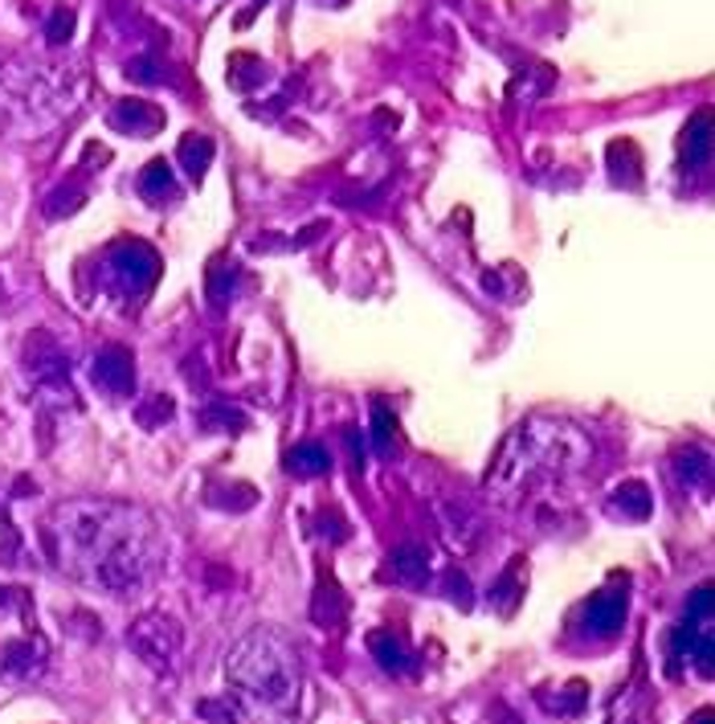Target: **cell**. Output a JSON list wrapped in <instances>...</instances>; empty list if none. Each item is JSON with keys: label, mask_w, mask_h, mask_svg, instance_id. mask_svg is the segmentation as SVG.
<instances>
[{"label": "cell", "mask_w": 715, "mask_h": 724, "mask_svg": "<svg viewBox=\"0 0 715 724\" xmlns=\"http://www.w3.org/2000/svg\"><path fill=\"white\" fill-rule=\"evenodd\" d=\"M343 614H348V602H343L340 594V585L331 578H319V590H315V606H311V618L319 626H340L343 623Z\"/></svg>", "instance_id": "obj_11"}, {"label": "cell", "mask_w": 715, "mask_h": 724, "mask_svg": "<svg viewBox=\"0 0 715 724\" xmlns=\"http://www.w3.org/2000/svg\"><path fill=\"white\" fill-rule=\"evenodd\" d=\"M397 724H442L433 712H414V716H405V721H397Z\"/></svg>", "instance_id": "obj_28"}, {"label": "cell", "mask_w": 715, "mask_h": 724, "mask_svg": "<svg viewBox=\"0 0 715 724\" xmlns=\"http://www.w3.org/2000/svg\"><path fill=\"white\" fill-rule=\"evenodd\" d=\"M114 123H128V128L135 131H156L160 128V111H152V107H143V102H128L119 116H114Z\"/></svg>", "instance_id": "obj_20"}, {"label": "cell", "mask_w": 715, "mask_h": 724, "mask_svg": "<svg viewBox=\"0 0 715 724\" xmlns=\"http://www.w3.org/2000/svg\"><path fill=\"white\" fill-rule=\"evenodd\" d=\"M626 614H629V594L622 590H601L593 594L581 606V626H585V635L593 638H614L622 626H626Z\"/></svg>", "instance_id": "obj_6"}, {"label": "cell", "mask_w": 715, "mask_h": 724, "mask_svg": "<svg viewBox=\"0 0 715 724\" xmlns=\"http://www.w3.org/2000/svg\"><path fill=\"white\" fill-rule=\"evenodd\" d=\"M674 471H679V479H683L686 487H707V479H712V459H707V450H683Z\"/></svg>", "instance_id": "obj_15"}, {"label": "cell", "mask_w": 715, "mask_h": 724, "mask_svg": "<svg viewBox=\"0 0 715 724\" xmlns=\"http://www.w3.org/2000/svg\"><path fill=\"white\" fill-rule=\"evenodd\" d=\"M609 507H614L617 516H626V520H646L650 507H654V500H650V487H646V483L629 479V483H622V487L614 492V504Z\"/></svg>", "instance_id": "obj_12"}, {"label": "cell", "mask_w": 715, "mask_h": 724, "mask_svg": "<svg viewBox=\"0 0 715 724\" xmlns=\"http://www.w3.org/2000/svg\"><path fill=\"white\" fill-rule=\"evenodd\" d=\"M691 659H695V671H700V676H712V671H715V643H712V630H703V635H700V643H695Z\"/></svg>", "instance_id": "obj_25"}, {"label": "cell", "mask_w": 715, "mask_h": 724, "mask_svg": "<svg viewBox=\"0 0 715 724\" xmlns=\"http://www.w3.org/2000/svg\"><path fill=\"white\" fill-rule=\"evenodd\" d=\"M45 545L57 566L107 594H131L156 578L164 536L156 520L131 504L78 500L57 504L45 520Z\"/></svg>", "instance_id": "obj_1"}, {"label": "cell", "mask_w": 715, "mask_h": 724, "mask_svg": "<svg viewBox=\"0 0 715 724\" xmlns=\"http://www.w3.org/2000/svg\"><path fill=\"white\" fill-rule=\"evenodd\" d=\"M90 377H95V385H99L102 393L128 397V393L135 390V361H131L128 348L107 344L99 356L90 361Z\"/></svg>", "instance_id": "obj_7"}, {"label": "cell", "mask_w": 715, "mask_h": 724, "mask_svg": "<svg viewBox=\"0 0 715 724\" xmlns=\"http://www.w3.org/2000/svg\"><path fill=\"white\" fill-rule=\"evenodd\" d=\"M385 581H397V585H421L429 578V549L426 545H397V549L385 557V569H381Z\"/></svg>", "instance_id": "obj_8"}, {"label": "cell", "mask_w": 715, "mask_h": 724, "mask_svg": "<svg viewBox=\"0 0 715 724\" xmlns=\"http://www.w3.org/2000/svg\"><path fill=\"white\" fill-rule=\"evenodd\" d=\"M372 447H376V454H385V459L397 450V418L385 406H372Z\"/></svg>", "instance_id": "obj_16"}, {"label": "cell", "mask_w": 715, "mask_h": 724, "mask_svg": "<svg viewBox=\"0 0 715 724\" xmlns=\"http://www.w3.org/2000/svg\"><path fill=\"white\" fill-rule=\"evenodd\" d=\"M446 594H450V602H454V606L471 610V581L462 578L458 569H450V573H446Z\"/></svg>", "instance_id": "obj_26"}, {"label": "cell", "mask_w": 715, "mask_h": 724, "mask_svg": "<svg viewBox=\"0 0 715 724\" xmlns=\"http://www.w3.org/2000/svg\"><path fill=\"white\" fill-rule=\"evenodd\" d=\"M197 426H200V430H209V435H213V430H233V426L242 430L245 414H242V409L226 406V402H209V406L197 414Z\"/></svg>", "instance_id": "obj_14"}, {"label": "cell", "mask_w": 715, "mask_h": 724, "mask_svg": "<svg viewBox=\"0 0 715 724\" xmlns=\"http://www.w3.org/2000/svg\"><path fill=\"white\" fill-rule=\"evenodd\" d=\"M128 643H131V651L140 655L143 663L156 667V671H164V667H172V659L180 655L185 635H180L176 618H168V614H143V618L131 623Z\"/></svg>", "instance_id": "obj_5"}, {"label": "cell", "mask_w": 715, "mask_h": 724, "mask_svg": "<svg viewBox=\"0 0 715 724\" xmlns=\"http://www.w3.org/2000/svg\"><path fill=\"white\" fill-rule=\"evenodd\" d=\"M548 709H557V712H569V716H576V712L585 709V683L581 680H572L564 692H560V700H548Z\"/></svg>", "instance_id": "obj_24"}, {"label": "cell", "mask_w": 715, "mask_h": 724, "mask_svg": "<svg viewBox=\"0 0 715 724\" xmlns=\"http://www.w3.org/2000/svg\"><path fill=\"white\" fill-rule=\"evenodd\" d=\"M683 156H691V164H703L707 160V119H695V128H686L683 135Z\"/></svg>", "instance_id": "obj_22"}, {"label": "cell", "mask_w": 715, "mask_h": 724, "mask_svg": "<svg viewBox=\"0 0 715 724\" xmlns=\"http://www.w3.org/2000/svg\"><path fill=\"white\" fill-rule=\"evenodd\" d=\"M16 594H21V590H0V610H9V606H13Z\"/></svg>", "instance_id": "obj_30"}, {"label": "cell", "mask_w": 715, "mask_h": 724, "mask_svg": "<svg viewBox=\"0 0 715 724\" xmlns=\"http://www.w3.org/2000/svg\"><path fill=\"white\" fill-rule=\"evenodd\" d=\"M107 278L119 295L128 299H140L152 290V283L160 278V254L147 242H119V246L107 254Z\"/></svg>", "instance_id": "obj_4"}, {"label": "cell", "mask_w": 715, "mask_h": 724, "mask_svg": "<svg viewBox=\"0 0 715 724\" xmlns=\"http://www.w3.org/2000/svg\"><path fill=\"white\" fill-rule=\"evenodd\" d=\"M42 663H45L42 638H25V643L4 647V671L9 676H33V671H42Z\"/></svg>", "instance_id": "obj_13"}, {"label": "cell", "mask_w": 715, "mask_h": 724, "mask_svg": "<svg viewBox=\"0 0 715 724\" xmlns=\"http://www.w3.org/2000/svg\"><path fill=\"white\" fill-rule=\"evenodd\" d=\"M348 447H352V459H356V467H364V450H360V430H348Z\"/></svg>", "instance_id": "obj_27"}, {"label": "cell", "mask_w": 715, "mask_h": 724, "mask_svg": "<svg viewBox=\"0 0 715 724\" xmlns=\"http://www.w3.org/2000/svg\"><path fill=\"white\" fill-rule=\"evenodd\" d=\"M588 454H593V442H588L576 426L569 421H552V418H531L524 426H515L512 435L503 438L495 463L486 471V492L495 487H507L515 479H524L528 471H564V467H585Z\"/></svg>", "instance_id": "obj_2"}, {"label": "cell", "mask_w": 715, "mask_h": 724, "mask_svg": "<svg viewBox=\"0 0 715 724\" xmlns=\"http://www.w3.org/2000/svg\"><path fill=\"white\" fill-rule=\"evenodd\" d=\"M609 724H634V721H609Z\"/></svg>", "instance_id": "obj_31"}, {"label": "cell", "mask_w": 715, "mask_h": 724, "mask_svg": "<svg viewBox=\"0 0 715 724\" xmlns=\"http://www.w3.org/2000/svg\"><path fill=\"white\" fill-rule=\"evenodd\" d=\"M369 651H372V659L381 663V671H388V676H414L417 671V659H414V651H409V643L397 638L393 630H372Z\"/></svg>", "instance_id": "obj_9"}, {"label": "cell", "mask_w": 715, "mask_h": 724, "mask_svg": "<svg viewBox=\"0 0 715 724\" xmlns=\"http://www.w3.org/2000/svg\"><path fill=\"white\" fill-rule=\"evenodd\" d=\"M286 471L295 479H319L331 471V454L319 442H299L286 450Z\"/></svg>", "instance_id": "obj_10"}, {"label": "cell", "mask_w": 715, "mask_h": 724, "mask_svg": "<svg viewBox=\"0 0 715 724\" xmlns=\"http://www.w3.org/2000/svg\"><path fill=\"white\" fill-rule=\"evenodd\" d=\"M140 189H143V197H152L156 205L168 201V197H172V173H168V164H164V160L147 164V173H143Z\"/></svg>", "instance_id": "obj_17"}, {"label": "cell", "mask_w": 715, "mask_h": 724, "mask_svg": "<svg viewBox=\"0 0 715 724\" xmlns=\"http://www.w3.org/2000/svg\"><path fill=\"white\" fill-rule=\"evenodd\" d=\"M686 724H715V712H712V709H703V712H695V716H691Z\"/></svg>", "instance_id": "obj_29"}, {"label": "cell", "mask_w": 715, "mask_h": 724, "mask_svg": "<svg viewBox=\"0 0 715 724\" xmlns=\"http://www.w3.org/2000/svg\"><path fill=\"white\" fill-rule=\"evenodd\" d=\"M209 156H213V144H209V140H200V135H188L185 144H180V160L188 164V173H193V176L205 173Z\"/></svg>", "instance_id": "obj_19"}, {"label": "cell", "mask_w": 715, "mask_h": 724, "mask_svg": "<svg viewBox=\"0 0 715 724\" xmlns=\"http://www.w3.org/2000/svg\"><path fill=\"white\" fill-rule=\"evenodd\" d=\"M712 606H715V590L712 585H700V590L691 594V602H686V623L707 626L712 623Z\"/></svg>", "instance_id": "obj_21"}, {"label": "cell", "mask_w": 715, "mask_h": 724, "mask_svg": "<svg viewBox=\"0 0 715 724\" xmlns=\"http://www.w3.org/2000/svg\"><path fill=\"white\" fill-rule=\"evenodd\" d=\"M172 414H176V409H172V402H168V397H152V402H147V406H140V409H135V421H140V426H147V430H152V426H160V421H168Z\"/></svg>", "instance_id": "obj_23"}, {"label": "cell", "mask_w": 715, "mask_h": 724, "mask_svg": "<svg viewBox=\"0 0 715 724\" xmlns=\"http://www.w3.org/2000/svg\"><path fill=\"white\" fill-rule=\"evenodd\" d=\"M197 712L209 724H242V709L233 704V695H221V700H200Z\"/></svg>", "instance_id": "obj_18"}, {"label": "cell", "mask_w": 715, "mask_h": 724, "mask_svg": "<svg viewBox=\"0 0 715 724\" xmlns=\"http://www.w3.org/2000/svg\"><path fill=\"white\" fill-rule=\"evenodd\" d=\"M226 676L233 688L257 695L271 709H290L299 700V655L274 630H250L226 659Z\"/></svg>", "instance_id": "obj_3"}]
</instances>
